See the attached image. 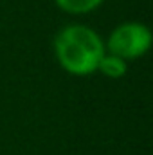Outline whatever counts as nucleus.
Returning a JSON list of instances; mask_svg holds the SVG:
<instances>
[{
    "label": "nucleus",
    "mask_w": 153,
    "mask_h": 155,
    "mask_svg": "<svg viewBox=\"0 0 153 155\" xmlns=\"http://www.w3.org/2000/svg\"><path fill=\"white\" fill-rule=\"evenodd\" d=\"M103 0H56V4L67 11V13H72V15H85V13H90L94 11L96 7L101 5Z\"/></svg>",
    "instance_id": "nucleus-4"
},
{
    "label": "nucleus",
    "mask_w": 153,
    "mask_h": 155,
    "mask_svg": "<svg viewBox=\"0 0 153 155\" xmlns=\"http://www.w3.org/2000/svg\"><path fill=\"white\" fill-rule=\"evenodd\" d=\"M97 71L106 78H122L126 74V61L114 54H103L97 63Z\"/></svg>",
    "instance_id": "nucleus-3"
},
{
    "label": "nucleus",
    "mask_w": 153,
    "mask_h": 155,
    "mask_svg": "<svg viewBox=\"0 0 153 155\" xmlns=\"http://www.w3.org/2000/svg\"><path fill=\"white\" fill-rule=\"evenodd\" d=\"M60 65L74 76H88L97 71V63L105 54V45L86 25L63 27L54 40Z\"/></svg>",
    "instance_id": "nucleus-1"
},
{
    "label": "nucleus",
    "mask_w": 153,
    "mask_h": 155,
    "mask_svg": "<svg viewBox=\"0 0 153 155\" xmlns=\"http://www.w3.org/2000/svg\"><path fill=\"white\" fill-rule=\"evenodd\" d=\"M151 45L150 29L137 22H126L117 25L106 41L110 54L122 58L124 61L142 56Z\"/></svg>",
    "instance_id": "nucleus-2"
}]
</instances>
